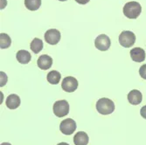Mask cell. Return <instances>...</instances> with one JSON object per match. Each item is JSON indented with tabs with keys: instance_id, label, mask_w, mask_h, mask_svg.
<instances>
[{
	"instance_id": "ffe728a7",
	"label": "cell",
	"mask_w": 146,
	"mask_h": 145,
	"mask_svg": "<svg viewBox=\"0 0 146 145\" xmlns=\"http://www.w3.org/2000/svg\"><path fill=\"white\" fill-rule=\"evenodd\" d=\"M140 115L143 118H144V119H146V105L145 106H143L141 110H140Z\"/></svg>"
},
{
	"instance_id": "2e32d148",
	"label": "cell",
	"mask_w": 146,
	"mask_h": 145,
	"mask_svg": "<svg viewBox=\"0 0 146 145\" xmlns=\"http://www.w3.org/2000/svg\"><path fill=\"white\" fill-rule=\"evenodd\" d=\"M30 46H31V49L34 54H38V52L43 49V41L41 40V39L35 38L31 42Z\"/></svg>"
},
{
	"instance_id": "cb8c5ba5",
	"label": "cell",
	"mask_w": 146,
	"mask_h": 145,
	"mask_svg": "<svg viewBox=\"0 0 146 145\" xmlns=\"http://www.w3.org/2000/svg\"><path fill=\"white\" fill-rule=\"evenodd\" d=\"M59 1H60V2H64V1H67V0H59Z\"/></svg>"
},
{
	"instance_id": "7402d4cb",
	"label": "cell",
	"mask_w": 146,
	"mask_h": 145,
	"mask_svg": "<svg viewBox=\"0 0 146 145\" xmlns=\"http://www.w3.org/2000/svg\"><path fill=\"white\" fill-rule=\"evenodd\" d=\"M57 145H69V144L67 143V142H60V143H58Z\"/></svg>"
},
{
	"instance_id": "e0dca14e",
	"label": "cell",
	"mask_w": 146,
	"mask_h": 145,
	"mask_svg": "<svg viewBox=\"0 0 146 145\" xmlns=\"http://www.w3.org/2000/svg\"><path fill=\"white\" fill-rule=\"evenodd\" d=\"M41 5V0H25V6L30 11H37Z\"/></svg>"
},
{
	"instance_id": "30bf717a",
	"label": "cell",
	"mask_w": 146,
	"mask_h": 145,
	"mask_svg": "<svg viewBox=\"0 0 146 145\" xmlns=\"http://www.w3.org/2000/svg\"><path fill=\"white\" fill-rule=\"evenodd\" d=\"M38 67L42 70L49 69L52 65V59L46 54L41 55L38 59Z\"/></svg>"
},
{
	"instance_id": "5bb4252c",
	"label": "cell",
	"mask_w": 146,
	"mask_h": 145,
	"mask_svg": "<svg viewBox=\"0 0 146 145\" xmlns=\"http://www.w3.org/2000/svg\"><path fill=\"white\" fill-rule=\"evenodd\" d=\"M17 60L21 63V64H27L30 62L32 56L30 54V52H27L26 50H20L17 52V55H16Z\"/></svg>"
},
{
	"instance_id": "3957f363",
	"label": "cell",
	"mask_w": 146,
	"mask_h": 145,
	"mask_svg": "<svg viewBox=\"0 0 146 145\" xmlns=\"http://www.w3.org/2000/svg\"><path fill=\"white\" fill-rule=\"evenodd\" d=\"M136 36L135 33L130 31H123L119 36V43L123 47L129 48L135 44Z\"/></svg>"
},
{
	"instance_id": "277c9868",
	"label": "cell",
	"mask_w": 146,
	"mask_h": 145,
	"mask_svg": "<svg viewBox=\"0 0 146 145\" xmlns=\"http://www.w3.org/2000/svg\"><path fill=\"white\" fill-rule=\"evenodd\" d=\"M52 110H54V114L57 117H63L68 115L69 113V104L66 100L58 101L54 102Z\"/></svg>"
},
{
	"instance_id": "8992f818",
	"label": "cell",
	"mask_w": 146,
	"mask_h": 145,
	"mask_svg": "<svg viewBox=\"0 0 146 145\" xmlns=\"http://www.w3.org/2000/svg\"><path fill=\"white\" fill-rule=\"evenodd\" d=\"M61 87L64 91L68 92V93H72V92H74L78 87V81L74 77L68 76L62 81Z\"/></svg>"
},
{
	"instance_id": "4fadbf2b",
	"label": "cell",
	"mask_w": 146,
	"mask_h": 145,
	"mask_svg": "<svg viewBox=\"0 0 146 145\" xmlns=\"http://www.w3.org/2000/svg\"><path fill=\"white\" fill-rule=\"evenodd\" d=\"M20 105V98L17 95H11L6 99V106L10 109H16Z\"/></svg>"
},
{
	"instance_id": "5b68a950",
	"label": "cell",
	"mask_w": 146,
	"mask_h": 145,
	"mask_svg": "<svg viewBox=\"0 0 146 145\" xmlns=\"http://www.w3.org/2000/svg\"><path fill=\"white\" fill-rule=\"evenodd\" d=\"M76 129V122L71 119V118H68L62 121L60 124V132L64 135H72Z\"/></svg>"
},
{
	"instance_id": "52a82bcc",
	"label": "cell",
	"mask_w": 146,
	"mask_h": 145,
	"mask_svg": "<svg viewBox=\"0 0 146 145\" xmlns=\"http://www.w3.org/2000/svg\"><path fill=\"white\" fill-rule=\"evenodd\" d=\"M110 38L105 34L99 35L95 40V46L100 51H107L110 47Z\"/></svg>"
},
{
	"instance_id": "9a60e30c",
	"label": "cell",
	"mask_w": 146,
	"mask_h": 145,
	"mask_svg": "<svg viewBox=\"0 0 146 145\" xmlns=\"http://www.w3.org/2000/svg\"><path fill=\"white\" fill-rule=\"evenodd\" d=\"M60 78H61L60 73L58 71H55V70H52L50 73H48V74L46 76L47 81L49 83L52 84V85H57L60 81Z\"/></svg>"
},
{
	"instance_id": "44dd1931",
	"label": "cell",
	"mask_w": 146,
	"mask_h": 145,
	"mask_svg": "<svg viewBox=\"0 0 146 145\" xmlns=\"http://www.w3.org/2000/svg\"><path fill=\"white\" fill-rule=\"evenodd\" d=\"M75 1L78 4H81V5H86L87 3L89 2V0H75Z\"/></svg>"
},
{
	"instance_id": "603a6c76",
	"label": "cell",
	"mask_w": 146,
	"mask_h": 145,
	"mask_svg": "<svg viewBox=\"0 0 146 145\" xmlns=\"http://www.w3.org/2000/svg\"><path fill=\"white\" fill-rule=\"evenodd\" d=\"M1 145H11V144L9 142H3V143H1Z\"/></svg>"
},
{
	"instance_id": "8fae6325",
	"label": "cell",
	"mask_w": 146,
	"mask_h": 145,
	"mask_svg": "<svg viewBox=\"0 0 146 145\" xmlns=\"http://www.w3.org/2000/svg\"><path fill=\"white\" fill-rule=\"evenodd\" d=\"M130 57L136 62H143L145 60V52L140 47H135L130 51Z\"/></svg>"
},
{
	"instance_id": "ba28073f",
	"label": "cell",
	"mask_w": 146,
	"mask_h": 145,
	"mask_svg": "<svg viewBox=\"0 0 146 145\" xmlns=\"http://www.w3.org/2000/svg\"><path fill=\"white\" fill-rule=\"evenodd\" d=\"M45 40L49 45H56L60 40V32L56 29H50L45 33Z\"/></svg>"
},
{
	"instance_id": "6da1fadb",
	"label": "cell",
	"mask_w": 146,
	"mask_h": 145,
	"mask_svg": "<svg viewBox=\"0 0 146 145\" xmlns=\"http://www.w3.org/2000/svg\"><path fill=\"white\" fill-rule=\"evenodd\" d=\"M142 11V6L136 1H131L125 4L123 7V14L130 19H136L139 17Z\"/></svg>"
},
{
	"instance_id": "7a4b0ae2",
	"label": "cell",
	"mask_w": 146,
	"mask_h": 145,
	"mask_svg": "<svg viewBox=\"0 0 146 145\" xmlns=\"http://www.w3.org/2000/svg\"><path fill=\"white\" fill-rule=\"evenodd\" d=\"M96 109L101 115H110L115 110L114 101L108 98H101L96 102Z\"/></svg>"
},
{
	"instance_id": "ac0fdd59",
	"label": "cell",
	"mask_w": 146,
	"mask_h": 145,
	"mask_svg": "<svg viewBox=\"0 0 146 145\" xmlns=\"http://www.w3.org/2000/svg\"><path fill=\"white\" fill-rule=\"evenodd\" d=\"M11 44V38L6 33H1L0 34V47L1 49L8 48Z\"/></svg>"
},
{
	"instance_id": "9c48e42d",
	"label": "cell",
	"mask_w": 146,
	"mask_h": 145,
	"mask_svg": "<svg viewBox=\"0 0 146 145\" xmlns=\"http://www.w3.org/2000/svg\"><path fill=\"white\" fill-rule=\"evenodd\" d=\"M143 95L139 90H131L128 94V101L132 105H138L142 102Z\"/></svg>"
},
{
	"instance_id": "d6986e66",
	"label": "cell",
	"mask_w": 146,
	"mask_h": 145,
	"mask_svg": "<svg viewBox=\"0 0 146 145\" xmlns=\"http://www.w3.org/2000/svg\"><path fill=\"white\" fill-rule=\"evenodd\" d=\"M139 74L143 80H146V64L143 65L139 68Z\"/></svg>"
},
{
	"instance_id": "7c38bea8",
	"label": "cell",
	"mask_w": 146,
	"mask_h": 145,
	"mask_svg": "<svg viewBox=\"0 0 146 145\" xmlns=\"http://www.w3.org/2000/svg\"><path fill=\"white\" fill-rule=\"evenodd\" d=\"M89 141L88 136L84 131L77 132L74 137V142L75 145H88Z\"/></svg>"
}]
</instances>
